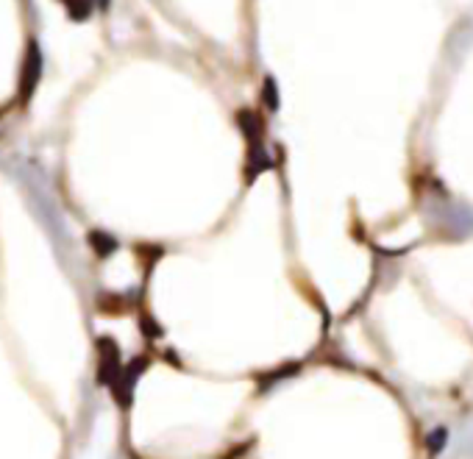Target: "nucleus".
Listing matches in <instances>:
<instances>
[{
    "label": "nucleus",
    "instance_id": "5",
    "mask_svg": "<svg viewBox=\"0 0 473 459\" xmlns=\"http://www.w3.org/2000/svg\"><path fill=\"white\" fill-rule=\"evenodd\" d=\"M265 101H268V106H270V109H276V106H279V98H276V84H273V78H268V81H265Z\"/></svg>",
    "mask_w": 473,
    "mask_h": 459
},
{
    "label": "nucleus",
    "instance_id": "1",
    "mask_svg": "<svg viewBox=\"0 0 473 459\" xmlns=\"http://www.w3.org/2000/svg\"><path fill=\"white\" fill-rule=\"evenodd\" d=\"M40 76H42V53H40V48L31 42L28 56H26V64H23V81H20V98H23V101H28V98L34 95Z\"/></svg>",
    "mask_w": 473,
    "mask_h": 459
},
{
    "label": "nucleus",
    "instance_id": "2",
    "mask_svg": "<svg viewBox=\"0 0 473 459\" xmlns=\"http://www.w3.org/2000/svg\"><path fill=\"white\" fill-rule=\"evenodd\" d=\"M89 243H92V245L98 248V254H101V257H106L109 251H114V248H117V243H114V240H112L109 234H101V232L89 234Z\"/></svg>",
    "mask_w": 473,
    "mask_h": 459
},
{
    "label": "nucleus",
    "instance_id": "4",
    "mask_svg": "<svg viewBox=\"0 0 473 459\" xmlns=\"http://www.w3.org/2000/svg\"><path fill=\"white\" fill-rule=\"evenodd\" d=\"M445 434H448L445 428H437V431H431V434H429V451H431V453H434V451H440V448L445 445Z\"/></svg>",
    "mask_w": 473,
    "mask_h": 459
},
{
    "label": "nucleus",
    "instance_id": "3",
    "mask_svg": "<svg viewBox=\"0 0 473 459\" xmlns=\"http://www.w3.org/2000/svg\"><path fill=\"white\" fill-rule=\"evenodd\" d=\"M64 6L70 9V15L76 20H84L89 12H92V0H64Z\"/></svg>",
    "mask_w": 473,
    "mask_h": 459
}]
</instances>
